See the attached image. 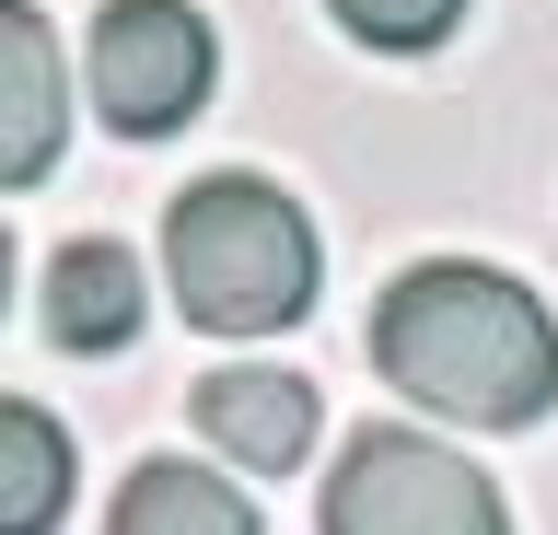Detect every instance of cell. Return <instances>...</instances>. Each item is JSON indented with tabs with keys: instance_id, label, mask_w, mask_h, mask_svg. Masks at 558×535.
<instances>
[{
	"instance_id": "cell-2",
	"label": "cell",
	"mask_w": 558,
	"mask_h": 535,
	"mask_svg": "<svg viewBox=\"0 0 558 535\" xmlns=\"http://www.w3.org/2000/svg\"><path fill=\"white\" fill-rule=\"evenodd\" d=\"M163 280L174 303L209 326V338H279V326L314 315V280H326V245L291 186L268 175H198L163 210Z\"/></svg>"
},
{
	"instance_id": "cell-6",
	"label": "cell",
	"mask_w": 558,
	"mask_h": 535,
	"mask_svg": "<svg viewBox=\"0 0 558 535\" xmlns=\"http://www.w3.org/2000/svg\"><path fill=\"white\" fill-rule=\"evenodd\" d=\"M70 151V71L35 0H0V186L59 175Z\"/></svg>"
},
{
	"instance_id": "cell-7",
	"label": "cell",
	"mask_w": 558,
	"mask_h": 535,
	"mask_svg": "<svg viewBox=\"0 0 558 535\" xmlns=\"http://www.w3.org/2000/svg\"><path fill=\"white\" fill-rule=\"evenodd\" d=\"M140 315H151V291H140V256L117 233H70L47 256V338L59 350H129Z\"/></svg>"
},
{
	"instance_id": "cell-1",
	"label": "cell",
	"mask_w": 558,
	"mask_h": 535,
	"mask_svg": "<svg viewBox=\"0 0 558 535\" xmlns=\"http://www.w3.org/2000/svg\"><path fill=\"white\" fill-rule=\"evenodd\" d=\"M373 361L396 396L465 430H535L558 408V315L512 268H477V256L396 268L373 303Z\"/></svg>"
},
{
	"instance_id": "cell-10",
	"label": "cell",
	"mask_w": 558,
	"mask_h": 535,
	"mask_svg": "<svg viewBox=\"0 0 558 535\" xmlns=\"http://www.w3.org/2000/svg\"><path fill=\"white\" fill-rule=\"evenodd\" d=\"M361 47H396V59H418V47H442L453 24H465V0H326Z\"/></svg>"
},
{
	"instance_id": "cell-8",
	"label": "cell",
	"mask_w": 558,
	"mask_h": 535,
	"mask_svg": "<svg viewBox=\"0 0 558 535\" xmlns=\"http://www.w3.org/2000/svg\"><path fill=\"white\" fill-rule=\"evenodd\" d=\"M105 535H256V500L221 489L186 454H151V465H129V489L105 500Z\"/></svg>"
},
{
	"instance_id": "cell-4",
	"label": "cell",
	"mask_w": 558,
	"mask_h": 535,
	"mask_svg": "<svg viewBox=\"0 0 558 535\" xmlns=\"http://www.w3.org/2000/svg\"><path fill=\"white\" fill-rule=\"evenodd\" d=\"M94 117L117 141H163L209 106L221 82V47H209V12L198 0H105L94 12Z\"/></svg>"
},
{
	"instance_id": "cell-5",
	"label": "cell",
	"mask_w": 558,
	"mask_h": 535,
	"mask_svg": "<svg viewBox=\"0 0 558 535\" xmlns=\"http://www.w3.org/2000/svg\"><path fill=\"white\" fill-rule=\"evenodd\" d=\"M198 430L244 477H291V465L314 454V430H326V396H314L303 373H279V361H221L198 385Z\"/></svg>"
},
{
	"instance_id": "cell-3",
	"label": "cell",
	"mask_w": 558,
	"mask_h": 535,
	"mask_svg": "<svg viewBox=\"0 0 558 535\" xmlns=\"http://www.w3.org/2000/svg\"><path fill=\"white\" fill-rule=\"evenodd\" d=\"M326 535H512L500 489L430 430H361L326 477Z\"/></svg>"
},
{
	"instance_id": "cell-9",
	"label": "cell",
	"mask_w": 558,
	"mask_h": 535,
	"mask_svg": "<svg viewBox=\"0 0 558 535\" xmlns=\"http://www.w3.org/2000/svg\"><path fill=\"white\" fill-rule=\"evenodd\" d=\"M70 430L35 396H0V535H59L70 524Z\"/></svg>"
},
{
	"instance_id": "cell-11",
	"label": "cell",
	"mask_w": 558,
	"mask_h": 535,
	"mask_svg": "<svg viewBox=\"0 0 558 535\" xmlns=\"http://www.w3.org/2000/svg\"><path fill=\"white\" fill-rule=\"evenodd\" d=\"M0 303H12V233H0Z\"/></svg>"
}]
</instances>
